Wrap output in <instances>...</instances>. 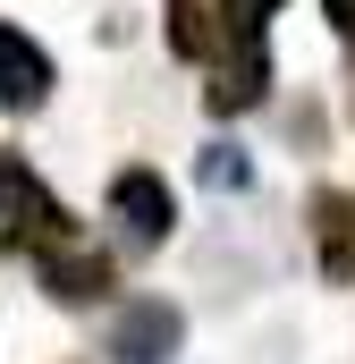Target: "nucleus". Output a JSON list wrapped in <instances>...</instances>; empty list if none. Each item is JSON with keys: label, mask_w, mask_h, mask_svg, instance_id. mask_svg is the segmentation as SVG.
<instances>
[{"label": "nucleus", "mask_w": 355, "mask_h": 364, "mask_svg": "<svg viewBox=\"0 0 355 364\" xmlns=\"http://www.w3.org/2000/svg\"><path fill=\"white\" fill-rule=\"evenodd\" d=\"M0 203H9V237L34 246V255H51V246L77 237V220L60 212V195H43V178L17 170V161H0Z\"/></svg>", "instance_id": "obj_1"}, {"label": "nucleus", "mask_w": 355, "mask_h": 364, "mask_svg": "<svg viewBox=\"0 0 355 364\" xmlns=\"http://www.w3.org/2000/svg\"><path fill=\"white\" fill-rule=\"evenodd\" d=\"M178 339H186V314H178L170 296H144V305H127V314L110 322V348H102V356H119V364H170Z\"/></svg>", "instance_id": "obj_2"}, {"label": "nucleus", "mask_w": 355, "mask_h": 364, "mask_svg": "<svg viewBox=\"0 0 355 364\" xmlns=\"http://www.w3.org/2000/svg\"><path fill=\"white\" fill-rule=\"evenodd\" d=\"M110 212H119V229H127L136 246H161L170 220H178L170 178H153V170H119V178H110Z\"/></svg>", "instance_id": "obj_3"}, {"label": "nucleus", "mask_w": 355, "mask_h": 364, "mask_svg": "<svg viewBox=\"0 0 355 364\" xmlns=\"http://www.w3.org/2000/svg\"><path fill=\"white\" fill-rule=\"evenodd\" d=\"M271 85V60H263V34H237L220 60H212V85H203V102L220 110V119H237V110H254Z\"/></svg>", "instance_id": "obj_4"}, {"label": "nucleus", "mask_w": 355, "mask_h": 364, "mask_svg": "<svg viewBox=\"0 0 355 364\" xmlns=\"http://www.w3.org/2000/svg\"><path fill=\"white\" fill-rule=\"evenodd\" d=\"M43 93H51V51L0 26V110H43Z\"/></svg>", "instance_id": "obj_5"}, {"label": "nucleus", "mask_w": 355, "mask_h": 364, "mask_svg": "<svg viewBox=\"0 0 355 364\" xmlns=\"http://www.w3.org/2000/svg\"><path fill=\"white\" fill-rule=\"evenodd\" d=\"M43 288H51L60 305H93V296H110V263H102L93 246L68 237V246H51V255H43Z\"/></svg>", "instance_id": "obj_6"}, {"label": "nucleus", "mask_w": 355, "mask_h": 364, "mask_svg": "<svg viewBox=\"0 0 355 364\" xmlns=\"http://www.w3.org/2000/svg\"><path fill=\"white\" fill-rule=\"evenodd\" d=\"M313 229H322V263L330 272H355V195H313Z\"/></svg>", "instance_id": "obj_7"}, {"label": "nucleus", "mask_w": 355, "mask_h": 364, "mask_svg": "<svg viewBox=\"0 0 355 364\" xmlns=\"http://www.w3.org/2000/svg\"><path fill=\"white\" fill-rule=\"evenodd\" d=\"M170 51L178 60H212V9L203 0H170Z\"/></svg>", "instance_id": "obj_8"}, {"label": "nucleus", "mask_w": 355, "mask_h": 364, "mask_svg": "<svg viewBox=\"0 0 355 364\" xmlns=\"http://www.w3.org/2000/svg\"><path fill=\"white\" fill-rule=\"evenodd\" d=\"M220 17L237 34H263V17H279V0H220Z\"/></svg>", "instance_id": "obj_9"}, {"label": "nucleus", "mask_w": 355, "mask_h": 364, "mask_svg": "<svg viewBox=\"0 0 355 364\" xmlns=\"http://www.w3.org/2000/svg\"><path fill=\"white\" fill-rule=\"evenodd\" d=\"M203 186H246V161H237L229 144H212V153H203Z\"/></svg>", "instance_id": "obj_10"}, {"label": "nucleus", "mask_w": 355, "mask_h": 364, "mask_svg": "<svg viewBox=\"0 0 355 364\" xmlns=\"http://www.w3.org/2000/svg\"><path fill=\"white\" fill-rule=\"evenodd\" d=\"M322 9H330V26H339V34L355 43V0H322Z\"/></svg>", "instance_id": "obj_11"}]
</instances>
